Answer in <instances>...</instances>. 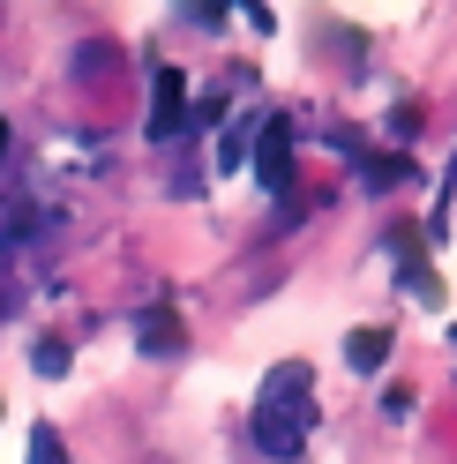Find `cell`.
<instances>
[{"mask_svg": "<svg viewBox=\"0 0 457 464\" xmlns=\"http://www.w3.org/2000/svg\"><path fill=\"white\" fill-rule=\"evenodd\" d=\"M345 360H353L360 374H375V367L390 360V330H353V337H345Z\"/></svg>", "mask_w": 457, "mask_h": 464, "instance_id": "277c9868", "label": "cell"}, {"mask_svg": "<svg viewBox=\"0 0 457 464\" xmlns=\"http://www.w3.org/2000/svg\"><path fill=\"white\" fill-rule=\"evenodd\" d=\"M31 367H38V374H68V344H61V337H38Z\"/></svg>", "mask_w": 457, "mask_h": 464, "instance_id": "8992f818", "label": "cell"}, {"mask_svg": "<svg viewBox=\"0 0 457 464\" xmlns=\"http://www.w3.org/2000/svg\"><path fill=\"white\" fill-rule=\"evenodd\" d=\"M180 112H188V82H180L173 68H165V75L151 82V135L165 142V135H173V128H180Z\"/></svg>", "mask_w": 457, "mask_h": 464, "instance_id": "3957f363", "label": "cell"}, {"mask_svg": "<svg viewBox=\"0 0 457 464\" xmlns=\"http://www.w3.org/2000/svg\"><path fill=\"white\" fill-rule=\"evenodd\" d=\"M0 158H8V128H0Z\"/></svg>", "mask_w": 457, "mask_h": 464, "instance_id": "9c48e42d", "label": "cell"}, {"mask_svg": "<svg viewBox=\"0 0 457 464\" xmlns=\"http://www.w3.org/2000/svg\"><path fill=\"white\" fill-rule=\"evenodd\" d=\"M142 353H180V330H173V314H142Z\"/></svg>", "mask_w": 457, "mask_h": 464, "instance_id": "5b68a950", "label": "cell"}, {"mask_svg": "<svg viewBox=\"0 0 457 464\" xmlns=\"http://www.w3.org/2000/svg\"><path fill=\"white\" fill-rule=\"evenodd\" d=\"M31 464H68V450H61V434H53V427L31 434Z\"/></svg>", "mask_w": 457, "mask_h": 464, "instance_id": "52a82bcc", "label": "cell"}, {"mask_svg": "<svg viewBox=\"0 0 457 464\" xmlns=\"http://www.w3.org/2000/svg\"><path fill=\"white\" fill-rule=\"evenodd\" d=\"M307 434H316V382H307L300 360H285V367H270L263 397H255V442L270 457H300Z\"/></svg>", "mask_w": 457, "mask_h": 464, "instance_id": "6da1fadb", "label": "cell"}, {"mask_svg": "<svg viewBox=\"0 0 457 464\" xmlns=\"http://www.w3.org/2000/svg\"><path fill=\"white\" fill-rule=\"evenodd\" d=\"M255 172H263L270 195H285V180H293V128L285 121H263V135H255Z\"/></svg>", "mask_w": 457, "mask_h": 464, "instance_id": "7a4b0ae2", "label": "cell"}, {"mask_svg": "<svg viewBox=\"0 0 457 464\" xmlns=\"http://www.w3.org/2000/svg\"><path fill=\"white\" fill-rule=\"evenodd\" d=\"M218 165H225V172L248 165V142H240V135H225V142H218Z\"/></svg>", "mask_w": 457, "mask_h": 464, "instance_id": "ba28073f", "label": "cell"}]
</instances>
